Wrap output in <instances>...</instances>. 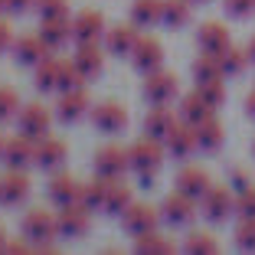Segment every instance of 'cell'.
<instances>
[{"instance_id":"1","label":"cell","mask_w":255,"mask_h":255,"mask_svg":"<svg viewBox=\"0 0 255 255\" xmlns=\"http://www.w3.org/2000/svg\"><path fill=\"white\" fill-rule=\"evenodd\" d=\"M164 157H167V144L157 141V137H147V134L128 147V160H131V170L141 177V187H154Z\"/></svg>"},{"instance_id":"2","label":"cell","mask_w":255,"mask_h":255,"mask_svg":"<svg viewBox=\"0 0 255 255\" xmlns=\"http://www.w3.org/2000/svg\"><path fill=\"white\" fill-rule=\"evenodd\" d=\"M23 236L33 242L36 252H53V242L59 239V223L49 210H30L23 216Z\"/></svg>"},{"instance_id":"3","label":"cell","mask_w":255,"mask_h":255,"mask_svg":"<svg viewBox=\"0 0 255 255\" xmlns=\"http://www.w3.org/2000/svg\"><path fill=\"white\" fill-rule=\"evenodd\" d=\"M200 213L206 216V223H213V226L226 223V219L236 213V190L229 187V183H226V187H216V183H213L210 193L200 200Z\"/></svg>"},{"instance_id":"4","label":"cell","mask_w":255,"mask_h":255,"mask_svg":"<svg viewBox=\"0 0 255 255\" xmlns=\"http://www.w3.org/2000/svg\"><path fill=\"white\" fill-rule=\"evenodd\" d=\"M141 95L147 98V105H170L173 98L180 95V82H177V75H173V72L157 69V72H147V75H144Z\"/></svg>"},{"instance_id":"5","label":"cell","mask_w":255,"mask_h":255,"mask_svg":"<svg viewBox=\"0 0 255 255\" xmlns=\"http://www.w3.org/2000/svg\"><path fill=\"white\" fill-rule=\"evenodd\" d=\"M164 223L160 219V206H150V203H131L125 213H121V229L128 236H144V233H154L157 226Z\"/></svg>"},{"instance_id":"6","label":"cell","mask_w":255,"mask_h":255,"mask_svg":"<svg viewBox=\"0 0 255 255\" xmlns=\"http://www.w3.org/2000/svg\"><path fill=\"white\" fill-rule=\"evenodd\" d=\"M89 118H92V128H95L98 134H121V131L128 128V108L108 98V102L92 105Z\"/></svg>"},{"instance_id":"7","label":"cell","mask_w":255,"mask_h":255,"mask_svg":"<svg viewBox=\"0 0 255 255\" xmlns=\"http://www.w3.org/2000/svg\"><path fill=\"white\" fill-rule=\"evenodd\" d=\"M196 206H200L196 200H190L180 190H173V193H167L164 203H160V219H164L167 226H173V229H183V226H190L196 219Z\"/></svg>"},{"instance_id":"8","label":"cell","mask_w":255,"mask_h":255,"mask_svg":"<svg viewBox=\"0 0 255 255\" xmlns=\"http://www.w3.org/2000/svg\"><path fill=\"white\" fill-rule=\"evenodd\" d=\"M56 223H59V239H82L92 226V210H85L82 203H69L56 210Z\"/></svg>"},{"instance_id":"9","label":"cell","mask_w":255,"mask_h":255,"mask_svg":"<svg viewBox=\"0 0 255 255\" xmlns=\"http://www.w3.org/2000/svg\"><path fill=\"white\" fill-rule=\"evenodd\" d=\"M92 170L105 180H121L128 170H131V160H128V150L115 147V144H105V147L95 150V160H92Z\"/></svg>"},{"instance_id":"10","label":"cell","mask_w":255,"mask_h":255,"mask_svg":"<svg viewBox=\"0 0 255 255\" xmlns=\"http://www.w3.org/2000/svg\"><path fill=\"white\" fill-rule=\"evenodd\" d=\"M105 16L98 10H79L72 16V43L75 46H89V43H102L105 39Z\"/></svg>"},{"instance_id":"11","label":"cell","mask_w":255,"mask_h":255,"mask_svg":"<svg viewBox=\"0 0 255 255\" xmlns=\"http://www.w3.org/2000/svg\"><path fill=\"white\" fill-rule=\"evenodd\" d=\"M0 160H3V167H7V170H26V167L36 164V141H33V137H26V134L7 137Z\"/></svg>"},{"instance_id":"12","label":"cell","mask_w":255,"mask_h":255,"mask_svg":"<svg viewBox=\"0 0 255 255\" xmlns=\"http://www.w3.org/2000/svg\"><path fill=\"white\" fill-rule=\"evenodd\" d=\"M16 128H20V134L33 137V141H43V137H49L53 115L46 112L39 102H30V105H23L20 115H16Z\"/></svg>"},{"instance_id":"13","label":"cell","mask_w":255,"mask_h":255,"mask_svg":"<svg viewBox=\"0 0 255 255\" xmlns=\"http://www.w3.org/2000/svg\"><path fill=\"white\" fill-rule=\"evenodd\" d=\"M137 39H141V26L137 23H115V26L105 30V53L118 56V59L121 56H131Z\"/></svg>"},{"instance_id":"14","label":"cell","mask_w":255,"mask_h":255,"mask_svg":"<svg viewBox=\"0 0 255 255\" xmlns=\"http://www.w3.org/2000/svg\"><path fill=\"white\" fill-rule=\"evenodd\" d=\"M10 53H13V62H16V66L36 69L43 59H49V56H53V49L43 43V36H39V33H33V36H20V39H13Z\"/></svg>"},{"instance_id":"15","label":"cell","mask_w":255,"mask_h":255,"mask_svg":"<svg viewBox=\"0 0 255 255\" xmlns=\"http://www.w3.org/2000/svg\"><path fill=\"white\" fill-rule=\"evenodd\" d=\"M128 59H131V66H134L141 75L157 72V69H164V46H160V39H154V36H141L137 46H134V53L128 56Z\"/></svg>"},{"instance_id":"16","label":"cell","mask_w":255,"mask_h":255,"mask_svg":"<svg viewBox=\"0 0 255 255\" xmlns=\"http://www.w3.org/2000/svg\"><path fill=\"white\" fill-rule=\"evenodd\" d=\"M164 144H167V154H170L173 160H187L196 150V128L187 125V121H177V125L170 128V134L164 137Z\"/></svg>"},{"instance_id":"17","label":"cell","mask_w":255,"mask_h":255,"mask_svg":"<svg viewBox=\"0 0 255 255\" xmlns=\"http://www.w3.org/2000/svg\"><path fill=\"white\" fill-rule=\"evenodd\" d=\"M210 187H213V180H210V173L203 170V167H183V170L177 173V180H173V190L187 193L190 200H196V203L210 193Z\"/></svg>"},{"instance_id":"18","label":"cell","mask_w":255,"mask_h":255,"mask_svg":"<svg viewBox=\"0 0 255 255\" xmlns=\"http://www.w3.org/2000/svg\"><path fill=\"white\" fill-rule=\"evenodd\" d=\"M66 157H69V147L59 141V137L49 134V137H43V141H36V167L39 170H46V173L62 170Z\"/></svg>"},{"instance_id":"19","label":"cell","mask_w":255,"mask_h":255,"mask_svg":"<svg viewBox=\"0 0 255 255\" xmlns=\"http://www.w3.org/2000/svg\"><path fill=\"white\" fill-rule=\"evenodd\" d=\"M196 46H200V53L219 56L226 46H233V39H229V26L219 23V20H206L200 26V33H196Z\"/></svg>"},{"instance_id":"20","label":"cell","mask_w":255,"mask_h":255,"mask_svg":"<svg viewBox=\"0 0 255 255\" xmlns=\"http://www.w3.org/2000/svg\"><path fill=\"white\" fill-rule=\"evenodd\" d=\"M92 105H89V95H85V89H75V92H62L59 102H56V118L62 121V125H75V121L82 118V115H89Z\"/></svg>"},{"instance_id":"21","label":"cell","mask_w":255,"mask_h":255,"mask_svg":"<svg viewBox=\"0 0 255 255\" xmlns=\"http://www.w3.org/2000/svg\"><path fill=\"white\" fill-rule=\"evenodd\" d=\"M30 196V177L26 170H7L0 177V203L3 206H20Z\"/></svg>"},{"instance_id":"22","label":"cell","mask_w":255,"mask_h":255,"mask_svg":"<svg viewBox=\"0 0 255 255\" xmlns=\"http://www.w3.org/2000/svg\"><path fill=\"white\" fill-rule=\"evenodd\" d=\"M79 196H82V183L75 180L72 173L56 170L53 180H49V200H53V206H69V203H79Z\"/></svg>"},{"instance_id":"23","label":"cell","mask_w":255,"mask_h":255,"mask_svg":"<svg viewBox=\"0 0 255 255\" xmlns=\"http://www.w3.org/2000/svg\"><path fill=\"white\" fill-rule=\"evenodd\" d=\"M39 36L49 49H62V46L72 39V20L69 16H49V20H39Z\"/></svg>"},{"instance_id":"24","label":"cell","mask_w":255,"mask_h":255,"mask_svg":"<svg viewBox=\"0 0 255 255\" xmlns=\"http://www.w3.org/2000/svg\"><path fill=\"white\" fill-rule=\"evenodd\" d=\"M216 115V108L206 102V98L200 95V92H187V95L180 98V121H187V125H200V121H206V118H213Z\"/></svg>"},{"instance_id":"25","label":"cell","mask_w":255,"mask_h":255,"mask_svg":"<svg viewBox=\"0 0 255 255\" xmlns=\"http://www.w3.org/2000/svg\"><path fill=\"white\" fill-rule=\"evenodd\" d=\"M177 121H180V118H173V112H170L167 105H150V112L144 115V134H147V137H157V141H164Z\"/></svg>"},{"instance_id":"26","label":"cell","mask_w":255,"mask_h":255,"mask_svg":"<svg viewBox=\"0 0 255 255\" xmlns=\"http://www.w3.org/2000/svg\"><path fill=\"white\" fill-rule=\"evenodd\" d=\"M72 62L79 66V72L85 79H98L102 69H105V53L98 49V43H89V46H75V56Z\"/></svg>"},{"instance_id":"27","label":"cell","mask_w":255,"mask_h":255,"mask_svg":"<svg viewBox=\"0 0 255 255\" xmlns=\"http://www.w3.org/2000/svg\"><path fill=\"white\" fill-rule=\"evenodd\" d=\"M131 23L141 30L160 26L164 23V0H131Z\"/></svg>"},{"instance_id":"28","label":"cell","mask_w":255,"mask_h":255,"mask_svg":"<svg viewBox=\"0 0 255 255\" xmlns=\"http://www.w3.org/2000/svg\"><path fill=\"white\" fill-rule=\"evenodd\" d=\"M223 141H226V131L216 121V115L196 125V150H203V154H216V150L223 147Z\"/></svg>"},{"instance_id":"29","label":"cell","mask_w":255,"mask_h":255,"mask_svg":"<svg viewBox=\"0 0 255 255\" xmlns=\"http://www.w3.org/2000/svg\"><path fill=\"white\" fill-rule=\"evenodd\" d=\"M131 203H134L131 187H128L125 180H112V183H108V196H105V210H102V213H108V216H121Z\"/></svg>"},{"instance_id":"30","label":"cell","mask_w":255,"mask_h":255,"mask_svg":"<svg viewBox=\"0 0 255 255\" xmlns=\"http://www.w3.org/2000/svg\"><path fill=\"white\" fill-rule=\"evenodd\" d=\"M59 62L56 56H49V59H43L36 69H33V85H36V92H56L59 89Z\"/></svg>"},{"instance_id":"31","label":"cell","mask_w":255,"mask_h":255,"mask_svg":"<svg viewBox=\"0 0 255 255\" xmlns=\"http://www.w3.org/2000/svg\"><path fill=\"white\" fill-rule=\"evenodd\" d=\"M108 183L112 180H105V177H92L89 183H82V196H79V203H82L85 210H105V196H108Z\"/></svg>"},{"instance_id":"32","label":"cell","mask_w":255,"mask_h":255,"mask_svg":"<svg viewBox=\"0 0 255 255\" xmlns=\"http://www.w3.org/2000/svg\"><path fill=\"white\" fill-rule=\"evenodd\" d=\"M193 16V0H164V26L167 30H183Z\"/></svg>"},{"instance_id":"33","label":"cell","mask_w":255,"mask_h":255,"mask_svg":"<svg viewBox=\"0 0 255 255\" xmlns=\"http://www.w3.org/2000/svg\"><path fill=\"white\" fill-rule=\"evenodd\" d=\"M219 79H226L223 75V66H219V56L213 53H200L193 59V82L203 85V82H219Z\"/></svg>"},{"instance_id":"34","label":"cell","mask_w":255,"mask_h":255,"mask_svg":"<svg viewBox=\"0 0 255 255\" xmlns=\"http://www.w3.org/2000/svg\"><path fill=\"white\" fill-rule=\"evenodd\" d=\"M249 49H239V46H226L223 53H219V66H223V75L226 79H233V75H242L249 69Z\"/></svg>"},{"instance_id":"35","label":"cell","mask_w":255,"mask_h":255,"mask_svg":"<svg viewBox=\"0 0 255 255\" xmlns=\"http://www.w3.org/2000/svg\"><path fill=\"white\" fill-rule=\"evenodd\" d=\"M134 252L137 255H170L173 252V242L154 229V233H144V236H137V239H134Z\"/></svg>"},{"instance_id":"36","label":"cell","mask_w":255,"mask_h":255,"mask_svg":"<svg viewBox=\"0 0 255 255\" xmlns=\"http://www.w3.org/2000/svg\"><path fill=\"white\" fill-rule=\"evenodd\" d=\"M85 82H89V79L79 72V66H75V62H69V59H62V62H59V89H56L59 95H62V92L85 89Z\"/></svg>"},{"instance_id":"37","label":"cell","mask_w":255,"mask_h":255,"mask_svg":"<svg viewBox=\"0 0 255 255\" xmlns=\"http://www.w3.org/2000/svg\"><path fill=\"white\" fill-rule=\"evenodd\" d=\"M183 252L187 255H216L219 242L213 239L210 233H190L187 239H183Z\"/></svg>"},{"instance_id":"38","label":"cell","mask_w":255,"mask_h":255,"mask_svg":"<svg viewBox=\"0 0 255 255\" xmlns=\"http://www.w3.org/2000/svg\"><path fill=\"white\" fill-rule=\"evenodd\" d=\"M233 242L242 252H255V216H239L233 229Z\"/></svg>"},{"instance_id":"39","label":"cell","mask_w":255,"mask_h":255,"mask_svg":"<svg viewBox=\"0 0 255 255\" xmlns=\"http://www.w3.org/2000/svg\"><path fill=\"white\" fill-rule=\"evenodd\" d=\"M20 95H16L13 89H7V85H0V125H7L10 118H16L20 115Z\"/></svg>"},{"instance_id":"40","label":"cell","mask_w":255,"mask_h":255,"mask_svg":"<svg viewBox=\"0 0 255 255\" xmlns=\"http://www.w3.org/2000/svg\"><path fill=\"white\" fill-rule=\"evenodd\" d=\"M36 13H39V20L69 16V0H36Z\"/></svg>"},{"instance_id":"41","label":"cell","mask_w":255,"mask_h":255,"mask_svg":"<svg viewBox=\"0 0 255 255\" xmlns=\"http://www.w3.org/2000/svg\"><path fill=\"white\" fill-rule=\"evenodd\" d=\"M196 92H200V95L206 98L213 108H219L226 102V85H223V79H219V82H203V85H196Z\"/></svg>"},{"instance_id":"42","label":"cell","mask_w":255,"mask_h":255,"mask_svg":"<svg viewBox=\"0 0 255 255\" xmlns=\"http://www.w3.org/2000/svg\"><path fill=\"white\" fill-rule=\"evenodd\" d=\"M223 7H226V16L246 20V16L255 13V0H223Z\"/></svg>"},{"instance_id":"43","label":"cell","mask_w":255,"mask_h":255,"mask_svg":"<svg viewBox=\"0 0 255 255\" xmlns=\"http://www.w3.org/2000/svg\"><path fill=\"white\" fill-rule=\"evenodd\" d=\"M236 216H255V187L236 193Z\"/></svg>"},{"instance_id":"44","label":"cell","mask_w":255,"mask_h":255,"mask_svg":"<svg viewBox=\"0 0 255 255\" xmlns=\"http://www.w3.org/2000/svg\"><path fill=\"white\" fill-rule=\"evenodd\" d=\"M3 252H10V255H23V252H36V249H33V242L23 236V239H7Z\"/></svg>"},{"instance_id":"45","label":"cell","mask_w":255,"mask_h":255,"mask_svg":"<svg viewBox=\"0 0 255 255\" xmlns=\"http://www.w3.org/2000/svg\"><path fill=\"white\" fill-rule=\"evenodd\" d=\"M30 10H36V0H7V13H30Z\"/></svg>"},{"instance_id":"46","label":"cell","mask_w":255,"mask_h":255,"mask_svg":"<svg viewBox=\"0 0 255 255\" xmlns=\"http://www.w3.org/2000/svg\"><path fill=\"white\" fill-rule=\"evenodd\" d=\"M229 187H233L236 193H239V190H246V187H252V183H249V177H246V170H239V167H236V170L229 173Z\"/></svg>"},{"instance_id":"47","label":"cell","mask_w":255,"mask_h":255,"mask_svg":"<svg viewBox=\"0 0 255 255\" xmlns=\"http://www.w3.org/2000/svg\"><path fill=\"white\" fill-rule=\"evenodd\" d=\"M10 46H13V33H10V26L3 20H0V53H7Z\"/></svg>"},{"instance_id":"48","label":"cell","mask_w":255,"mask_h":255,"mask_svg":"<svg viewBox=\"0 0 255 255\" xmlns=\"http://www.w3.org/2000/svg\"><path fill=\"white\" fill-rule=\"evenodd\" d=\"M246 115H249V118H255V89L246 95Z\"/></svg>"},{"instance_id":"49","label":"cell","mask_w":255,"mask_h":255,"mask_svg":"<svg viewBox=\"0 0 255 255\" xmlns=\"http://www.w3.org/2000/svg\"><path fill=\"white\" fill-rule=\"evenodd\" d=\"M246 49H249V59L255 62V33H252V39H249V46H246Z\"/></svg>"},{"instance_id":"50","label":"cell","mask_w":255,"mask_h":255,"mask_svg":"<svg viewBox=\"0 0 255 255\" xmlns=\"http://www.w3.org/2000/svg\"><path fill=\"white\" fill-rule=\"evenodd\" d=\"M3 246H7V233H3V226H0V252H3Z\"/></svg>"},{"instance_id":"51","label":"cell","mask_w":255,"mask_h":255,"mask_svg":"<svg viewBox=\"0 0 255 255\" xmlns=\"http://www.w3.org/2000/svg\"><path fill=\"white\" fill-rule=\"evenodd\" d=\"M3 10H7V0H0V13H3Z\"/></svg>"},{"instance_id":"52","label":"cell","mask_w":255,"mask_h":255,"mask_svg":"<svg viewBox=\"0 0 255 255\" xmlns=\"http://www.w3.org/2000/svg\"><path fill=\"white\" fill-rule=\"evenodd\" d=\"M3 144H7V141H3V134H0V154H3Z\"/></svg>"},{"instance_id":"53","label":"cell","mask_w":255,"mask_h":255,"mask_svg":"<svg viewBox=\"0 0 255 255\" xmlns=\"http://www.w3.org/2000/svg\"><path fill=\"white\" fill-rule=\"evenodd\" d=\"M193 3H210V0H193Z\"/></svg>"},{"instance_id":"54","label":"cell","mask_w":255,"mask_h":255,"mask_svg":"<svg viewBox=\"0 0 255 255\" xmlns=\"http://www.w3.org/2000/svg\"><path fill=\"white\" fill-rule=\"evenodd\" d=\"M252 157H255V141H252Z\"/></svg>"}]
</instances>
